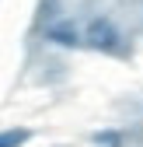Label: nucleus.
I'll list each match as a JSON object with an SVG mask.
<instances>
[{"mask_svg":"<svg viewBox=\"0 0 143 147\" xmlns=\"http://www.w3.org/2000/svg\"><path fill=\"white\" fill-rule=\"evenodd\" d=\"M45 35H49V42H56V46H77V28L70 25V21H63V25H52Z\"/></svg>","mask_w":143,"mask_h":147,"instance_id":"obj_2","label":"nucleus"},{"mask_svg":"<svg viewBox=\"0 0 143 147\" xmlns=\"http://www.w3.org/2000/svg\"><path fill=\"white\" fill-rule=\"evenodd\" d=\"M25 140H28V130H7L0 137V147H21Z\"/></svg>","mask_w":143,"mask_h":147,"instance_id":"obj_3","label":"nucleus"},{"mask_svg":"<svg viewBox=\"0 0 143 147\" xmlns=\"http://www.w3.org/2000/svg\"><path fill=\"white\" fill-rule=\"evenodd\" d=\"M94 144H101V147H119L122 137L119 133H94Z\"/></svg>","mask_w":143,"mask_h":147,"instance_id":"obj_4","label":"nucleus"},{"mask_svg":"<svg viewBox=\"0 0 143 147\" xmlns=\"http://www.w3.org/2000/svg\"><path fill=\"white\" fill-rule=\"evenodd\" d=\"M87 42H91L94 49H101V53H119V32H115V25L108 21V18H94L91 25H87Z\"/></svg>","mask_w":143,"mask_h":147,"instance_id":"obj_1","label":"nucleus"}]
</instances>
